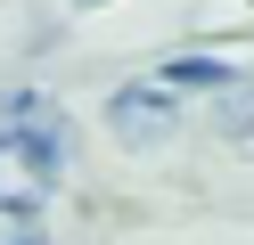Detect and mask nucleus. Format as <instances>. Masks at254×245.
I'll return each instance as SVG.
<instances>
[{
    "mask_svg": "<svg viewBox=\"0 0 254 245\" xmlns=\"http://www.w3.org/2000/svg\"><path fill=\"white\" fill-rule=\"evenodd\" d=\"M58 180V123L50 131H0V212H33Z\"/></svg>",
    "mask_w": 254,
    "mask_h": 245,
    "instance_id": "1",
    "label": "nucleus"
},
{
    "mask_svg": "<svg viewBox=\"0 0 254 245\" xmlns=\"http://www.w3.org/2000/svg\"><path fill=\"white\" fill-rule=\"evenodd\" d=\"M107 123H115V139L156 147V139L181 131V106H172V90H115V98H107Z\"/></svg>",
    "mask_w": 254,
    "mask_h": 245,
    "instance_id": "2",
    "label": "nucleus"
},
{
    "mask_svg": "<svg viewBox=\"0 0 254 245\" xmlns=\"http://www.w3.org/2000/svg\"><path fill=\"white\" fill-rule=\"evenodd\" d=\"M181 82H189V90H221L230 65H213V57H172V65H164V90H181Z\"/></svg>",
    "mask_w": 254,
    "mask_h": 245,
    "instance_id": "3",
    "label": "nucleus"
},
{
    "mask_svg": "<svg viewBox=\"0 0 254 245\" xmlns=\"http://www.w3.org/2000/svg\"><path fill=\"white\" fill-rule=\"evenodd\" d=\"M221 123H230V131H254V90H230V98H221Z\"/></svg>",
    "mask_w": 254,
    "mask_h": 245,
    "instance_id": "4",
    "label": "nucleus"
},
{
    "mask_svg": "<svg viewBox=\"0 0 254 245\" xmlns=\"http://www.w3.org/2000/svg\"><path fill=\"white\" fill-rule=\"evenodd\" d=\"M25 245H41V237H25Z\"/></svg>",
    "mask_w": 254,
    "mask_h": 245,
    "instance_id": "5",
    "label": "nucleus"
}]
</instances>
